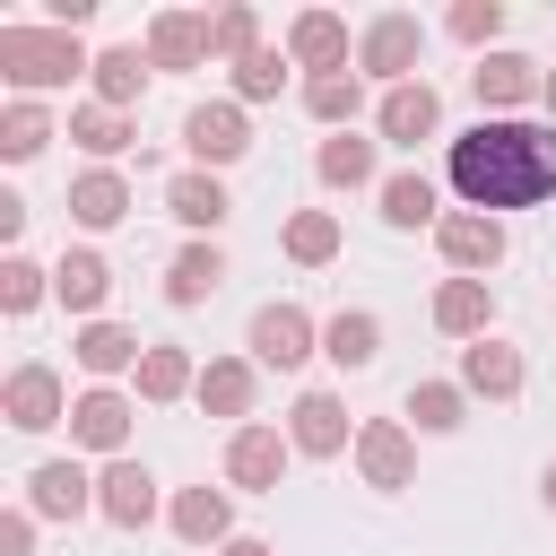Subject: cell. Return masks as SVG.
I'll use <instances>...</instances> for the list:
<instances>
[{"instance_id": "1", "label": "cell", "mask_w": 556, "mask_h": 556, "mask_svg": "<svg viewBox=\"0 0 556 556\" xmlns=\"http://www.w3.org/2000/svg\"><path fill=\"white\" fill-rule=\"evenodd\" d=\"M443 182L460 191V208H539L556 200V122L547 113H521V122H469L452 148H443Z\"/></svg>"}, {"instance_id": "2", "label": "cell", "mask_w": 556, "mask_h": 556, "mask_svg": "<svg viewBox=\"0 0 556 556\" xmlns=\"http://www.w3.org/2000/svg\"><path fill=\"white\" fill-rule=\"evenodd\" d=\"M96 70V52H87V35H70V26H43V17H9L0 26V78H9V96H61L70 78H87Z\"/></svg>"}, {"instance_id": "3", "label": "cell", "mask_w": 556, "mask_h": 556, "mask_svg": "<svg viewBox=\"0 0 556 556\" xmlns=\"http://www.w3.org/2000/svg\"><path fill=\"white\" fill-rule=\"evenodd\" d=\"M356 70H365L374 87L426 78V17H417V9H374V17L356 26Z\"/></svg>"}, {"instance_id": "4", "label": "cell", "mask_w": 556, "mask_h": 556, "mask_svg": "<svg viewBox=\"0 0 556 556\" xmlns=\"http://www.w3.org/2000/svg\"><path fill=\"white\" fill-rule=\"evenodd\" d=\"M130 426H139V391H130V382H87V391L70 400V452L96 460V469L130 452Z\"/></svg>"}, {"instance_id": "5", "label": "cell", "mask_w": 556, "mask_h": 556, "mask_svg": "<svg viewBox=\"0 0 556 556\" xmlns=\"http://www.w3.org/2000/svg\"><path fill=\"white\" fill-rule=\"evenodd\" d=\"M243 356L269 365V374H304V365L321 356V321H313L304 304L269 295V304H252V321H243Z\"/></svg>"}, {"instance_id": "6", "label": "cell", "mask_w": 556, "mask_h": 556, "mask_svg": "<svg viewBox=\"0 0 556 556\" xmlns=\"http://www.w3.org/2000/svg\"><path fill=\"white\" fill-rule=\"evenodd\" d=\"M469 96H478V113H486V122H521V113L547 96V61H530V52L495 43V52L469 70Z\"/></svg>"}, {"instance_id": "7", "label": "cell", "mask_w": 556, "mask_h": 556, "mask_svg": "<svg viewBox=\"0 0 556 556\" xmlns=\"http://www.w3.org/2000/svg\"><path fill=\"white\" fill-rule=\"evenodd\" d=\"M182 156H191L200 174L243 165V156H252V113H243L235 96H200V104L182 113Z\"/></svg>"}, {"instance_id": "8", "label": "cell", "mask_w": 556, "mask_h": 556, "mask_svg": "<svg viewBox=\"0 0 556 556\" xmlns=\"http://www.w3.org/2000/svg\"><path fill=\"white\" fill-rule=\"evenodd\" d=\"M70 382H61V365H43V356H26V365H9L0 374V417L17 426V434H52V426H70Z\"/></svg>"}, {"instance_id": "9", "label": "cell", "mask_w": 556, "mask_h": 556, "mask_svg": "<svg viewBox=\"0 0 556 556\" xmlns=\"http://www.w3.org/2000/svg\"><path fill=\"white\" fill-rule=\"evenodd\" d=\"M165 478L139 460V452H122V460H104L96 469V521H113V530H148V521H165Z\"/></svg>"}, {"instance_id": "10", "label": "cell", "mask_w": 556, "mask_h": 556, "mask_svg": "<svg viewBox=\"0 0 556 556\" xmlns=\"http://www.w3.org/2000/svg\"><path fill=\"white\" fill-rule=\"evenodd\" d=\"M348 460H356V478H365L374 495H408V486H417V426H408V417H365Z\"/></svg>"}, {"instance_id": "11", "label": "cell", "mask_w": 556, "mask_h": 556, "mask_svg": "<svg viewBox=\"0 0 556 556\" xmlns=\"http://www.w3.org/2000/svg\"><path fill=\"white\" fill-rule=\"evenodd\" d=\"M287 443H295V460H339V452H356L348 400H339L330 382H304V391L287 400Z\"/></svg>"}, {"instance_id": "12", "label": "cell", "mask_w": 556, "mask_h": 556, "mask_svg": "<svg viewBox=\"0 0 556 556\" xmlns=\"http://www.w3.org/2000/svg\"><path fill=\"white\" fill-rule=\"evenodd\" d=\"M287 460H295V443H287V426H235L226 434V486L235 495H278L287 486Z\"/></svg>"}, {"instance_id": "13", "label": "cell", "mask_w": 556, "mask_h": 556, "mask_svg": "<svg viewBox=\"0 0 556 556\" xmlns=\"http://www.w3.org/2000/svg\"><path fill=\"white\" fill-rule=\"evenodd\" d=\"M17 504H26L35 521H87V513H96V460H78V452H61V460H35Z\"/></svg>"}, {"instance_id": "14", "label": "cell", "mask_w": 556, "mask_h": 556, "mask_svg": "<svg viewBox=\"0 0 556 556\" xmlns=\"http://www.w3.org/2000/svg\"><path fill=\"white\" fill-rule=\"evenodd\" d=\"M434 252H443V269H452V278H486V269L513 252V235H504V217H486V208H443Z\"/></svg>"}, {"instance_id": "15", "label": "cell", "mask_w": 556, "mask_h": 556, "mask_svg": "<svg viewBox=\"0 0 556 556\" xmlns=\"http://www.w3.org/2000/svg\"><path fill=\"white\" fill-rule=\"evenodd\" d=\"M278 43H287V61H295L304 78H330V70H356V35H348V17H339V9H295Z\"/></svg>"}, {"instance_id": "16", "label": "cell", "mask_w": 556, "mask_h": 556, "mask_svg": "<svg viewBox=\"0 0 556 556\" xmlns=\"http://www.w3.org/2000/svg\"><path fill=\"white\" fill-rule=\"evenodd\" d=\"M374 139H391V148H417V139H443V87H434V78H408V87H382V96H374Z\"/></svg>"}, {"instance_id": "17", "label": "cell", "mask_w": 556, "mask_h": 556, "mask_svg": "<svg viewBox=\"0 0 556 556\" xmlns=\"http://www.w3.org/2000/svg\"><path fill=\"white\" fill-rule=\"evenodd\" d=\"M130 208H139V191H130L122 165H78L70 174V226L78 235H113V226H130Z\"/></svg>"}, {"instance_id": "18", "label": "cell", "mask_w": 556, "mask_h": 556, "mask_svg": "<svg viewBox=\"0 0 556 556\" xmlns=\"http://www.w3.org/2000/svg\"><path fill=\"white\" fill-rule=\"evenodd\" d=\"M165 217L191 235V243H217V226L235 217V200H226V174H200V165H174L165 174Z\"/></svg>"}, {"instance_id": "19", "label": "cell", "mask_w": 556, "mask_h": 556, "mask_svg": "<svg viewBox=\"0 0 556 556\" xmlns=\"http://www.w3.org/2000/svg\"><path fill=\"white\" fill-rule=\"evenodd\" d=\"M165 530H174L182 547H208V556H217L226 539H243V530H235V486H208V478H200V486H174Z\"/></svg>"}, {"instance_id": "20", "label": "cell", "mask_w": 556, "mask_h": 556, "mask_svg": "<svg viewBox=\"0 0 556 556\" xmlns=\"http://www.w3.org/2000/svg\"><path fill=\"white\" fill-rule=\"evenodd\" d=\"M139 52H148V70H165V78L208 70V9H156L148 35H139Z\"/></svg>"}, {"instance_id": "21", "label": "cell", "mask_w": 556, "mask_h": 556, "mask_svg": "<svg viewBox=\"0 0 556 556\" xmlns=\"http://www.w3.org/2000/svg\"><path fill=\"white\" fill-rule=\"evenodd\" d=\"M104 295H113V261H104L96 243H61V261H52V304H61L70 321H104Z\"/></svg>"}, {"instance_id": "22", "label": "cell", "mask_w": 556, "mask_h": 556, "mask_svg": "<svg viewBox=\"0 0 556 556\" xmlns=\"http://www.w3.org/2000/svg\"><path fill=\"white\" fill-rule=\"evenodd\" d=\"M139 356H148V339L130 330V321H78L70 330V365L87 374V382H122V374H139Z\"/></svg>"}, {"instance_id": "23", "label": "cell", "mask_w": 556, "mask_h": 556, "mask_svg": "<svg viewBox=\"0 0 556 556\" xmlns=\"http://www.w3.org/2000/svg\"><path fill=\"white\" fill-rule=\"evenodd\" d=\"M460 391L504 408V400H521V391H530V356H521L504 330H495V339H469V348H460Z\"/></svg>"}, {"instance_id": "24", "label": "cell", "mask_w": 556, "mask_h": 556, "mask_svg": "<svg viewBox=\"0 0 556 556\" xmlns=\"http://www.w3.org/2000/svg\"><path fill=\"white\" fill-rule=\"evenodd\" d=\"M313 182H321V191H382V139L330 130V139L313 148Z\"/></svg>"}, {"instance_id": "25", "label": "cell", "mask_w": 556, "mask_h": 556, "mask_svg": "<svg viewBox=\"0 0 556 556\" xmlns=\"http://www.w3.org/2000/svg\"><path fill=\"white\" fill-rule=\"evenodd\" d=\"M130 391H139V408H174V400H191V391H200V356H191L182 339H148V356H139Z\"/></svg>"}, {"instance_id": "26", "label": "cell", "mask_w": 556, "mask_h": 556, "mask_svg": "<svg viewBox=\"0 0 556 556\" xmlns=\"http://www.w3.org/2000/svg\"><path fill=\"white\" fill-rule=\"evenodd\" d=\"M252 400H261V365H252V356H208V365H200V391H191L200 417L252 426Z\"/></svg>"}, {"instance_id": "27", "label": "cell", "mask_w": 556, "mask_h": 556, "mask_svg": "<svg viewBox=\"0 0 556 556\" xmlns=\"http://www.w3.org/2000/svg\"><path fill=\"white\" fill-rule=\"evenodd\" d=\"M70 139H78L87 165H122L130 148H148V139H139V113H113V104H96V96L70 104Z\"/></svg>"}, {"instance_id": "28", "label": "cell", "mask_w": 556, "mask_h": 556, "mask_svg": "<svg viewBox=\"0 0 556 556\" xmlns=\"http://www.w3.org/2000/svg\"><path fill=\"white\" fill-rule=\"evenodd\" d=\"M434 330L460 339V348L469 339H495V287L486 278H443L434 287Z\"/></svg>"}, {"instance_id": "29", "label": "cell", "mask_w": 556, "mask_h": 556, "mask_svg": "<svg viewBox=\"0 0 556 556\" xmlns=\"http://www.w3.org/2000/svg\"><path fill=\"white\" fill-rule=\"evenodd\" d=\"M148 52L139 43H96V70H87V87H96V104H113V113H139V96H148Z\"/></svg>"}, {"instance_id": "30", "label": "cell", "mask_w": 556, "mask_h": 556, "mask_svg": "<svg viewBox=\"0 0 556 556\" xmlns=\"http://www.w3.org/2000/svg\"><path fill=\"white\" fill-rule=\"evenodd\" d=\"M304 113H313L321 130H356V122L374 113V78H365V70H330V78H304Z\"/></svg>"}, {"instance_id": "31", "label": "cell", "mask_w": 556, "mask_h": 556, "mask_svg": "<svg viewBox=\"0 0 556 556\" xmlns=\"http://www.w3.org/2000/svg\"><path fill=\"white\" fill-rule=\"evenodd\" d=\"M374 200H382V226H391V235H417V226L434 235V226H443V191H434L417 165L382 174V191H374Z\"/></svg>"}, {"instance_id": "32", "label": "cell", "mask_w": 556, "mask_h": 556, "mask_svg": "<svg viewBox=\"0 0 556 556\" xmlns=\"http://www.w3.org/2000/svg\"><path fill=\"white\" fill-rule=\"evenodd\" d=\"M321 356H330L339 374H365V365L382 356V313H374V304H339V313L321 321Z\"/></svg>"}, {"instance_id": "33", "label": "cell", "mask_w": 556, "mask_h": 556, "mask_svg": "<svg viewBox=\"0 0 556 556\" xmlns=\"http://www.w3.org/2000/svg\"><path fill=\"white\" fill-rule=\"evenodd\" d=\"M400 417H408L417 434H460V426H469V391H460V374H417L408 400H400Z\"/></svg>"}, {"instance_id": "34", "label": "cell", "mask_w": 556, "mask_h": 556, "mask_svg": "<svg viewBox=\"0 0 556 556\" xmlns=\"http://www.w3.org/2000/svg\"><path fill=\"white\" fill-rule=\"evenodd\" d=\"M217 287H226V243H182V252L165 261V304H174V313L208 304Z\"/></svg>"}, {"instance_id": "35", "label": "cell", "mask_w": 556, "mask_h": 556, "mask_svg": "<svg viewBox=\"0 0 556 556\" xmlns=\"http://www.w3.org/2000/svg\"><path fill=\"white\" fill-rule=\"evenodd\" d=\"M52 139H61L52 104H35V96H9V104H0V165H35Z\"/></svg>"}, {"instance_id": "36", "label": "cell", "mask_w": 556, "mask_h": 556, "mask_svg": "<svg viewBox=\"0 0 556 556\" xmlns=\"http://www.w3.org/2000/svg\"><path fill=\"white\" fill-rule=\"evenodd\" d=\"M339 208H287V226H278V252L295 261V269H330L339 261Z\"/></svg>"}, {"instance_id": "37", "label": "cell", "mask_w": 556, "mask_h": 556, "mask_svg": "<svg viewBox=\"0 0 556 556\" xmlns=\"http://www.w3.org/2000/svg\"><path fill=\"white\" fill-rule=\"evenodd\" d=\"M35 304H52V261H35V252H0V313L26 321Z\"/></svg>"}, {"instance_id": "38", "label": "cell", "mask_w": 556, "mask_h": 556, "mask_svg": "<svg viewBox=\"0 0 556 556\" xmlns=\"http://www.w3.org/2000/svg\"><path fill=\"white\" fill-rule=\"evenodd\" d=\"M261 52V9L252 0H226V9H208V61H252Z\"/></svg>"}, {"instance_id": "39", "label": "cell", "mask_w": 556, "mask_h": 556, "mask_svg": "<svg viewBox=\"0 0 556 556\" xmlns=\"http://www.w3.org/2000/svg\"><path fill=\"white\" fill-rule=\"evenodd\" d=\"M287 70H295V61H287V43H261L252 61H235V87H226V96H235L243 113H252V104H278V87H287Z\"/></svg>"}, {"instance_id": "40", "label": "cell", "mask_w": 556, "mask_h": 556, "mask_svg": "<svg viewBox=\"0 0 556 556\" xmlns=\"http://www.w3.org/2000/svg\"><path fill=\"white\" fill-rule=\"evenodd\" d=\"M443 35H452V43H469V52L486 61V52H495V35H504V0H452V9H443Z\"/></svg>"}, {"instance_id": "41", "label": "cell", "mask_w": 556, "mask_h": 556, "mask_svg": "<svg viewBox=\"0 0 556 556\" xmlns=\"http://www.w3.org/2000/svg\"><path fill=\"white\" fill-rule=\"evenodd\" d=\"M35 530H43V521H35L26 504H9V513H0V556H35Z\"/></svg>"}, {"instance_id": "42", "label": "cell", "mask_w": 556, "mask_h": 556, "mask_svg": "<svg viewBox=\"0 0 556 556\" xmlns=\"http://www.w3.org/2000/svg\"><path fill=\"white\" fill-rule=\"evenodd\" d=\"M17 235H26V200H17V191H0V243L17 252Z\"/></svg>"}, {"instance_id": "43", "label": "cell", "mask_w": 556, "mask_h": 556, "mask_svg": "<svg viewBox=\"0 0 556 556\" xmlns=\"http://www.w3.org/2000/svg\"><path fill=\"white\" fill-rule=\"evenodd\" d=\"M217 556H278V547H269V539H252V530H243V539H226V547H217Z\"/></svg>"}, {"instance_id": "44", "label": "cell", "mask_w": 556, "mask_h": 556, "mask_svg": "<svg viewBox=\"0 0 556 556\" xmlns=\"http://www.w3.org/2000/svg\"><path fill=\"white\" fill-rule=\"evenodd\" d=\"M539 504H547V513H556V460H547V469H539Z\"/></svg>"}, {"instance_id": "45", "label": "cell", "mask_w": 556, "mask_h": 556, "mask_svg": "<svg viewBox=\"0 0 556 556\" xmlns=\"http://www.w3.org/2000/svg\"><path fill=\"white\" fill-rule=\"evenodd\" d=\"M539 113H547V122H556V70H547V96H539Z\"/></svg>"}]
</instances>
